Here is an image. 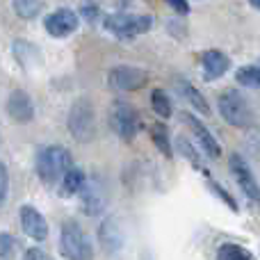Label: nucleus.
Segmentation results:
<instances>
[{"instance_id": "nucleus-24", "label": "nucleus", "mask_w": 260, "mask_h": 260, "mask_svg": "<svg viewBox=\"0 0 260 260\" xmlns=\"http://www.w3.org/2000/svg\"><path fill=\"white\" fill-rule=\"evenodd\" d=\"M23 260H53V258H50L48 253H44L41 249H27Z\"/></svg>"}, {"instance_id": "nucleus-26", "label": "nucleus", "mask_w": 260, "mask_h": 260, "mask_svg": "<svg viewBox=\"0 0 260 260\" xmlns=\"http://www.w3.org/2000/svg\"><path fill=\"white\" fill-rule=\"evenodd\" d=\"M249 3H251L256 9H260V0H249Z\"/></svg>"}, {"instance_id": "nucleus-18", "label": "nucleus", "mask_w": 260, "mask_h": 260, "mask_svg": "<svg viewBox=\"0 0 260 260\" xmlns=\"http://www.w3.org/2000/svg\"><path fill=\"white\" fill-rule=\"evenodd\" d=\"M14 12L30 21L41 12V0H14Z\"/></svg>"}, {"instance_id": "nucleus-12", "label": "nucleus", "mask_w": 260, "mask_h": 260, "mask_svg": "<svg viewBox=\"0 0 260 260\" xmlns=\"http://www.w3.org/2000/svg\"><path fill=\"white\" fill-rule=\"evenodd\" d=\"M78 27V16L71 9H57L46 18V30L53 37H67Z\"/></svg>"}, {"instance_id": "nucleus-4", "label": "nucleus", "mask_w": 260, "mask_h": 260, "mask_svg": "<svg viewBox=\"0 0 260 260\" xmlns=\"http://www.w3.org/2000/svg\"><path fill=\"white\" fill-rule=\"evenodd\" d=\"M69 128L80 142H91L96 135V114L89 101H78L69 114Z\"/></svg>"}, {"instance_id": "nucleus-17", "label": "nucleus", "mask_w": 260, "mask_h": 260, "mask_svg": "<svg viewBox=\"0 0 260 260\" xmlns=\"http://www.w3.org/2000/svg\"><path fill=\"white\" fill-rule=\"evenodd\" d=\"M151 108H153V112H155L157 117H162V119L171 117V101L162 89H155L151 94Z\"/></svg>"}, {"instance_id": "nucleus-22", "label": "nucleus", "mask_w": 260, "mask_h": 260, "mask_svg": "<svg viewBox=\"0 0 260 260\" xmlns=\"http://www.w3.org/2000/svg\"><path fill=\"white\" fill-rule=\"evenodd\" d=\"M14 253H16V240L9 233H0V258L9 260Z\"/></svg>"}, {"instance_id": "nucleus-10", "label": "nucleus", "mask_w": 260, "mask_h": 260, "mask_svg": "<svg viewBox=\"0 0 260 260\" xmlns=\"http://www.w3.org/2000/svg\"><path fill=\"white\" fill-rule=\"evenodd\" d=\"M21 226H23V233L32 240H39L41 242V240L48 238V224H46L44 215L32 206L21 208Z\"/></svg>"}, {"instance_id": "nucleus-6", "label": "nucleus", "mask_w": 260, "mask_h": 260, "mask_svg": "<svg viewBox=\"0 0 260 260\" xmlns=\"http://www.w3.org/2000/svg\"><path fill=\"white\" fill-rule=\"evenodd\" d=\"M82 197V208L89 217H96L108 208V187L101 178H85L80 187Z\"/></svg>"}, {"instance_id": "nucleus-13", "label": "nucleus", "mask_w": 260, "mask_h": 260, "mask_svg": "<svg viewBox=\"0 0 260 260\" xmlns=\"http://www.w3.org/2000/svg\"><path fill=\"white\" fill-rule=\"evenodd\" d=\"M201 67H203V78L206 80H217V78H221L229 71L231 59L224 53H219V50H208L201 57Z\"/></svg>"}, {"instance_id": "nucleus-16", "label": "nucleus", "mask_w": 260, "mask_h": 260, "mask_svg": "<svg viewBox=\"0 0 260 260\" xmlns=\"http://www.w3.org/2000/svg\"><path fill=\"white\" fill-rule=\"evenodd\" d=\"M217 260H251V253L240 244H221L217 251Z\"/></svg>"}, {"instance_id": "nucleus-11", "label": "nucleus", "mask_w": 260, "mask_h": 260, "mask_svg": "<svg viewBox=\"0 0 260 260\" xmlns=\"http://www.w3.org/2000/svg\"><path fill=\"white\" fill-rule=\"evenodd\" d=\"M7 114L16 123H30L35 119V108H32L30 96L21 89L12 91L7 99Z\"/></svg>"}, {"instance_id": "nucleus-7", "label": "nucleus", "mask_w": 260, "mask_h": 260, "mask_svg": "<svg viewBox=\"0 0 260 260\" xmlns=\"http://www.w3.org/2000/svg\"><path fill=\"white\" fill-rule=\"evenodd\" d=\"M105 27H108L114 37H135L151 27V18L133 16V14H112V16L105 18Z\"/></svg>"}, {"instance_id": "nucleus-5", "label": "nucleus", "mask_w": 260, "mask_h": 260, "mask_svg": "<svg viewBox=\"0 0 260 260\" xmlns=\"http://www.w3.org/2000/svg\"><path fill=\"white\" fill-rule=\"evenodd\" d=\"M108 121H110V128L123 139H133L139 128L137 112H135V108L130 103H126V101H114L112 108H110Z\"/></svg>"}, {"instance_id": "nucleus-2", "label": "nucleus", "mask_w": 260, "mask_h": 260, "mask_svg": "<svg viewBox=\"0 0 260 260\" xmlns=\"http://www.w3.org/2000/svg\"><path fill=\"white\" fill-rule=\"evenodd\" d=\"M59 251L69 260H91L94 258V247L87 233L76 224L67 221L62 224V235H59Z\"/></svg>"}, {"instance_id": "nucleus-9", "label": "nucleus", "mask_w": 260, "mask_h": 260, "mask_svg": "<svg viewBox=\"0 0 260 260\" xmlns=\"http://www.w3.org/2000/svg\"><path fill=\"white\" fill-rule=\"evenodd\" d=\"M231 171H233L235 180H238L240 189H242L244 194H247L251 201L260 203V187L256 183V178H253L251 169H249V165L242 160V155H238V153H233L231 155Z\"/></svg>"}, {"instance_id": "nucleus-8", "label": "nucleus", "mask_w": 260, "mask_h": 260, "mask_svg": "<svg viewBox=\"0 0 260 260\" xmlns=\"http://www.w3.org/2000/svg\"><path fill=\"white\" fill-rule=\"evenodd\" d=\"M110 87L119 91H135V89H142L146 85V73L142 69H135V67H117L110 71L108 76Z\"/></svg>"}, {"instance_id": "nucleus-15", "label": "nucleus", "mask_w": 260, "mask_h": 260, "mask_svg": "<svg viewBox=\"0 0 260 260\" xmlns=\"http://www.w3.org/2000/svg\"><path fill=\"white\" fill-rule=\"evenodd\" d=\"M82 183H85V174H82L80 169H69L67 174L62 176V187H59V192H62V197H73V194L80 192Z\"/></svg>"}, {"instance_id": "nucleus-1", "label": "nucleus", "mask_w": 260, "mask_h": 260, "mask_svg": "<svg viewBox=\"0 0 260 260\" xmlns=\"http://www.w3.org/2000/svg\"><path fill=\"white\" fill-rule=\"evenodd\" d=\"M71 165L73 157L64 146H46L37 153V174L46 185H55L57 180H62V176L71 169Z\"/></svg>"}, {"instance_id": "nucleus-3", "label": "nucleus", "mask_w": 260, "mask_h": 260, "mask_svg": "<svg viewBox=\"0 0 260 260\" xmlns=\"http://www.w3.org/2000/svg\"><path fill=\"white\" fill-rule=\"evenodd\" d=\"M219 112L224 117V121H229L231 126L235 128H247L251 126L253 121V114H251V108L249 103L244 101V96L240 91H224L219 96Z\"/></svg>"}, {"instance_id": "nucleus-21", "label": "nucleus", "mask_w": 260, "mask_h": 260, "mask_svg": "<svg viewBox=\"0 0 260 260\" xmlns=\"http://www.w3.org/2000/svg\"><path fill=\"white\" fill-rule=\"evenodd\" d=\"M153 142H155V146L160 148L162 153H165L167 157H171V146H169V135H167L165 126H155L153 128Z\"/></svg>"}, {"instance_id": "nucleus-23", "label": "nucleus", "mask_w": 260, "mask_h": 260, "mask_svg": "<svg viewBox=\"0 0 260 260\" xmlns=\"http://www.w3.org/2000/svg\"><path fill=\"white\" fill-rule=\"evenodd\" d=\"M7 187H9V176H7V167L0 162V203L7 197Z\"/></svg>"}, {"instance_id": "nucleus-19", "label": "nucleus", "mask_w": 260, "mask_h": 260, "mask_svg": "<svg viewBox=\"0 0 260 260\" xmlns=\"http://www.w3.org/2000/svg\"><path fill=\"white\" fill-rule=\"evenodd\" d=\"M180 91L185 94V99L187 101H192V105L199 110V112H203V114H210V108L206 105V99H203L201 94H199L194 87H189V85H185V82H180Z\"/></svg>"}, {"instance_id": "nucleus-14", "label": "nucleus", "mask_w": 260, "mask_h": 260, "mask_svg": "<svg viewBox=\"0 0 260 260\" xmlns=\"http://www.w3.org/2000/svg\"><path fill=\"white\" fill-rule=\"evenodd\" d=\"M189 121V128H192V133L197 135V139L201 142V146L206 148V153L210 157H219L221 155V148H219V144H217V139L210 135V130H208L206 126H203L199 119H194V117H185Z\"/></svg>"}, {"instance_id": "nucleus-20", "label": "nucleus", "mask_w": 260, "mask_h": 260, "mask_svg": "<svg viewBox=\"0 0 260 260\" xmlns=\"http://www.w3.org/2000/svg\"><path fill=\"white\" fill-rule=\"evenodd\" d=\"M238 82L247 87H260V67H244L238 71Z\"/></svg>"}, {"instance_id": "nucleus-25", "label": "nucleus", "mask_w": 260, "mask_h": 260, "mask_svg": "<svg viewBox=\"0 0 260 260\" xmlns=\"http://www.w3.org/2000/svg\"><path fill=\"white\" fill-rule=\"evenodd\" d=\"M167 5H169V7H174L178 14H187L189 12L187 0H167Z\"/></svg>"}]
</instances>
